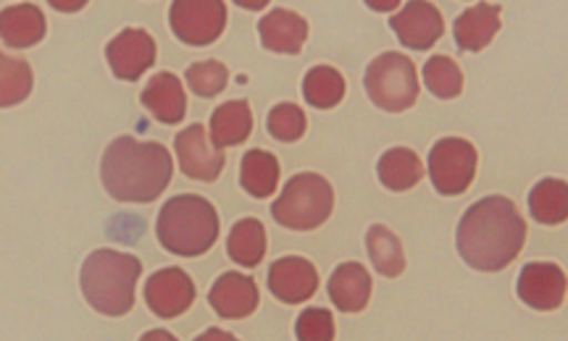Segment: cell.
<instances>
[{"instance_id": "cell-26", "label": "cell", "mask_w": 568, "mask_h": 341, "mask_svg": "<svg viewBox=\"0 0 568 341\" xmlns=\"http://www.w3.org/2000/svg\"><path fill=\"white\" fill-rule=\"evenodd\" d=\"M366 250L376 271L387 276V279H395V276L406 271V252H403L400 239H397L387 226L374 224L372 229L366 231Z\"/></svg>"}, {"instance_id": "cell-21", "label": "cell", "mask_w": 568, "mask_h": 341, "mask_svg": "<svg viewBox=\"0 0 568 341\" xmlns=\"http://www.w3.org/2000/svg\"><path fill=\"white\" fill-rule=\"evenodd\" d=\"M253 132V111L247 101H230L219 105L211 116V140L213 145L222 147L243 145Z\"/></svg>"}, {"instance_id": "cell-30", "label": "cell", "mask_w": 568, "mask_h": 341, "mask_svg": "<svg viewBox=\"0 0 568 341\" xmlns=\"http://www.w3.org/2000/svg\"><path fill=\"white\" fill-rule=\"evenodd\" d=\"M305 126H308V121H305V113L295 103H280L268 111L266 130L274 140L297 142L305 134Z\"/></svg>"}, {"instance_id": "cell-20", "label": "cell", "mask_w": 568, "mask_h": 341, "mask_svg": "<svg viewBox=\"0 0 568 341\" xmlns=\"http://www.w3.org/2000/svg\"><path fill=\"white\" fill-rule=\"evenodd\" d=\"M0 38L9 48H32L45 38V17L38 6L19 3L0 13Z\"/></svg>"}, {"instance_id": "cell-29", "label": "cell", "mask_w": 568, "mask_h": 341, "mask_svg": "<svg viewBox=\"0 0 568 341\" xmlns=\"http://www.w3.org/2000/svg\"><path fill=\"white\" fill-rule=\"evenodd\" d=\"M32 92V69L21 59H11L9 53L0 55V105L11 108L27 101Z\"/></svg>"}, {"instance_id": "cell-33", "label": "cell", "mask_w": 568, "mask_h": 341, "mask_svg": "<svg viewBox=\"0 0 568 341\" xmlns=\"http://www.w3.org/2000/svg\"><path fill=\"white\" fill-rule=\"evenodd\" d=\"M195 341H240V339L232 337V333L224 329H209V331H203Z\"/></svg>"}, {"instance_id": "cell-14", "label": "cell", "mask_w": 568, "mask_h": 341, "mask_svg": "<svg viewBox=\"0 0 568 341\" xmlns=\"http://www.w3.org/2000/svg\"><path fill=\"white\" fill-rule=\"evenodd\" d=\"M268 289L280 302H308L318 289V271L311 260L287 255L268 268Z\"/></svg>"}, {"instance_id": "cell-2", "label": "cell", "mask_w": 568, "mask_h": 341, "mask_svg": "<svg viewBox=\"0 0 568 341\" xmlns=\"http://www.w3.org/2000/svg\"><path fill=\"white\" fill-rule=\"evenodd\" d=\"M174 174L172 155L161 142H140L132 134L116 137L101 161L103 187L119 203H153Z\"/></svg>"}, {"instance_id": "cell-6", "label": "cell", "mask_w": 568, "mask_h": 341, "mask_svg": "<svg viewBox=\"0 0 568 341\" xmlns=\"http://www.w3.org/2000/svg\"><path fill=\"white\" fill-rule=\"evenodd\" d=\"M364 87L376 108L403 113L418 101V74L414 61L403 53H382L368 63Z\"/></svg>"}, {"instance_id": "cell-13", "label": "cell", "mask_w": 568, "mask_h": 341, "mask_svg": "<svg viewBox=\"0 0 568 341\" xmlns=\"http://www.w3.org/2000/svg\"><path fill=\"white\" fill-rule=\"evenodd\" d=\"M389 27L408 51H429L443 38L445 19L435 3H408L389 19Z\"/></svg>"}, {"instance_id": "cell-28", "label": "cell", "mask_w": 568, "mask_h": 341, "mask_svg": "<svg viewBox=\"0 0 568 341\" xmlns=\"http://www.w3.org/2000/svg\"><path fill=\"white\" fill-rule=\"evenodd\" d=\"M424 84L439 101H453L464 92V71L450 55H432L424 63Z\"/></svg>"}, {"instance_id": "cell-24", "label": "cell", "mask_w": 568, "mask_h": 341, "mask_svg": "<svg viewBox=\"0 0 568 341\" xmlns=\"http://www.w3.org/2000/svg\"><path fill=\"white\" fill-rule=\"evenodd\" d=\"M529 213L537 224L558 226L568 218V182L542 179L529 192Z\"/></svg>"}, {"instance_id": "cell-17", "label": "cell", "mask_w": 568, "mask_h": 341, "mask_svg": "<svg viewBox=\"0 0 568 341\" xmlns=\"http://www.w3.org/2000/svg\"><path fill=\"white\" fill-rule=\"evenodd\" d=\"M140 103L145 105L161 124H180L184 118V111H187V95H184L180 76L169 74V71H161V74L151 76L148 87L142 90Z\"/></svg>"}, {"instance_id": "cell-19", "label": "cell", "mask_w": 568, "mask_h": 341, "mask_svg": "<svg viewBox=\"0 0 568 341\" xmlns=\"http://www.w3.org/2000/svg\"><path fill=\"white\" fill-rule=\"evenodd\" d=\"M329 300L339 312H361L372 300V276L361 262H343L329 279Z\"/></svg>"}, {"instance_id": "cell-5", "label": "cell", "mask_w": 568, "mask_h": 341, "mask_svg": "<svg viewBox=\"0 0 568 341\" xmlns=\"http://www.w3.org/2000/svg\"><path fill=\"white\" fill-rule=\"evenodd\" d=\"M335 210V192L322 174L305 170L284 184L272 205L274 221L293 231H314Z\"/></svg>"}, {"instance_id": "cell-8", "label": "cell", "mask_w": 568, "mask_h": 341, "mask_svg": "<svg viewBox=\"0 0 568 341\" xmlns=\"http://www.w3.org/2000/svg\"><path fill=\"white\" fill-rule=\"evenodd\" d=\"M169 24L184 45L205 48L222 38L226 6L219 0H176L169 9Z\"/></svg>"}, {"instance_id": "cell-23", "label": "cell", "mask_w": 568, "mask_h": 341, "mask_svg": "<svg viewBox=\"0 0 568 341\" xmlns=\"http://www.w3.org/2000/svg\"><path fill=\"white\" fill-rule=\"evenodd\" d=\"M240 184L251 197H272L280 184V161L268 151H247L240 163Z\"/></svg>"}, {"instance_id": "cell-15", "label": "cell", "mask_w": 568, "mask_h": 341, "mask_svg": "<svg viewBox=\"0 0 568 341\" xmlns=\"http://www.w3.org/2000/svg\"><path fill=\"white\" fill-rule=\"evenodd\" d=\"M209 302L216 310V316L224 318V321H243V318L253 316L258 310L261 294L255 281L247 279V276L224 273L211 287Z\"/></svg>"}, {"instance_id": "cell-1", "label": "cell", "mask_w": 568, "mask_h": 341, "mask_svg": "<svg viewBox=\"0 0 568 341\" xmlns=\"http://www.w3.org/2000/svg\"><path fill=\"white\" fill-rule=\"evenodd\" d=\"M527 241V221L503 195L474 203L460 218L456 231L458 255L474 271L497 273L518 258Z\"/></svg>"}, {"instance_id": "cell-18", "label": "cell", "mask_w": 568, "mask_h": 341, "mask_svg": "<svg viewBox=\"0 0 568 341\" xmlns=\"http://www.w3.org/2000/svg\"><path fill=\"white\" fill-rule=\"evenodd\" d=\"M497 30H500V6L477 3L456 19V30H453V34H456L460 51L479 53L495 40Z\"/></svg>"}, {"instance_id": "cell-34", "label": "cell", "mask_w": 568, "mask_h": 341, "mask_svg": "<svg viewBox=\"0 0 568 341\" xmlns=\"http://www.w3.org/2000/svg\"><path fill=\"white\" fill-rule=\"evenodd\" d=\"M140 341H176V337H172V333L163 331V329H155V331L142 333Z\"/></svg>"}, {"instance_id": "cell-27", "label": "cell", "mask_w": 568, "mask_h": 341, "mask_svg": "<svg viewBox=\"0 0 568 341\" xmlns=\"http://www.w3.org/2000/svg\"><path fill=\"white\" fill-rule=\"evenodd\" d=\"M303 97L318 111L337 108L345 97V76L335 66H314L303 80Z\"/></svg>"}, {"instance_id": "cell-12", "label": "cell", "mask_w": 568, "mask_h": 341, "mask_svg": "<svg viewBox=\"0 0 568 341\" xmlns=\"http://www.w3.org/2000/svg\"><path fill=\"white\" fill-rule=\"evenodd\" d=\"M105 59L116 80L138 82L155 63V40L145 30H124L109 42Z\"/></svg>"}, {"instance_id": "cell-4", "label": "cell", "mask_w": 568, "mask_h": 341, "mask_svg": "<svg viewBox=\"0 0 568 341\" xmlns=\"http://www.w3.org/2000/svg\"><path fill=\"white\" fill-rule=\"evenodd\" d=\"M155 234L163 250L180 258H197L219 239V213L201 195H176L161 208Z\"/></svg>"}, {"instance_id": "cell-7", "label": "cell", "mask_w": 568, "mask_h": 341, "mask_svg": "<svg viewBox=\"0 0 568 341\" xmlns=\"http://www.w3.org/2000/svg\"><path fill=\"white\" fill-rule=\"evenodd\" d=\"M479 153L468 140L443 137L429 153V179L445 197L464 195L477 176Z\"/></svg>"}, {"instance_id": "cell-3", "label": "cell", "mask_w": 568, "mask_h": 341, "mask_svg": "<svg viewBox=\"0 0 568 341\" xmlns=\"http://www.w3.org/2000/svg\"><path fill=\"white\" fill-rule=\"evenodd\" d=\"M142 273L134 255L116 250H95L82 262L80 283L92 310L109 318L126 316L134 304V287Z\"/></svg>"}, {"instance_id": "cell-32", "label": "cell", "mask_w": 568, "mask_h": 341, "mask_svg": "<svg viewBox=\"0 0 568 341\" xmlns=\"http://www.w3.org/2000/svg\"><path fill=\"white\" fill-rule=\"evenodd\" d=\"M297 341H335V316L324 308H308L295 323Z\"/></svg>"}, {"instance_id": "cell-11", "label": "cell", "mask_w": 568, "mask_h": 341, "mask_svg": "<svg viewBox=\"0 0 568 341\" xmlns=\"http://www.w3.org/2000/svg\"><path fill=\"white\" fill-rule=\"evenodd\" d=\"M145 302L163 321H172L195 302V283L182 268H163L145 281Z\"/></svg>"}, {"instance_id": "cell-31", "label": "cell", "mask_w": 568, "mask_h": 341, "mask_svg": "<svg viewBox=\"0 0 568 341\" xmlns=\"http://www.w3.org/2000/svg\"><path fill=\"white\" fill-rule=\"evenodd\" d=\"M230 82V71L219 61H197L187 69V84L197 97H216Z\"/></svg>"}, {"instance_id": "cell-22", "label": "cell", "mask_w": 568, "mask_h": 341, "mask_svg": "<svg viewBox=\"0 0 568 341\" xmlns=\"http://www.w3.org/2000/svg\"><path fill=\"white\" fill-rule=\"evenodd\" d=\"M376 174L389 192H408L422 182L424 166L410 147H389L376 163Z\"/></svg>"}, {"instance_id": "cell-9", "label": "cell", "mask_w": 568, "mask_h": 341, "mask_svg": "<svg viewBox=\"0 0 568 341\" xmlns=\"http://www.w3.org/2000/svg\"><path fill=\"white\" fill-rule=\"evenodd\" d=\"M176 158L184 176L195 182H216L224 170V153L213 145L211 134L203 124L182 130L174 140Z\"/></svg>"}, {"instance_id": "cell-25", "label": "cell", "mask_w": 568, "mask_h": 341, "mask_svg": "<svg viewBox=\"0 0 568 341\" xmlns=\"http://www.w3.org/2000/svg\"><path fill=\"white\" fill-rule=\"evenodd\" d=\"M226 252L234 262L245 268H255L266 255V229L258 218H243L232 226L226 239Z\"/></svg>"}, {"instance_id": "cell-16", "label": "cell", "mask_w": 568, "mask_h": 341, "mask_svg": "<svg viewBox=\"0 0 568 341\" xmlns=\"http://www.w3.org/2000/svg\"><path fill=\"white\" fill-rule=\"evenodd\" d=\"M258 34L266 51L297 55L303 51L305 40H308V21L295 11L274 9L261 19Z\"/></svg>"}, {"instance_id": "cell-10", "label": "cell", "mask_w": 568, "mask_h": 341, "mask_svg": "<svg viewBox=\"0 0 568 341\" xmlns=\"http://www.w3.org/2000/svg\"><path fill=\"white\" fill-rule=\"evenodd\" d=\"M566 289L568 279L556 262H527L516 283L518 300L539 312L558 310L566 300Z\"/></svg>"}]
</instances>
